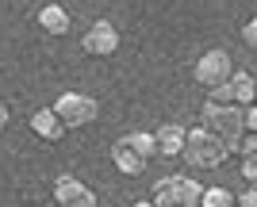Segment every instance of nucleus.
<instances>
[{
  "label": "nucleus",
  "instance_id": "b1692460",
  "mask_svg": "<svg viewBox=\"0 0 257 207\" xmlns=\"http://www.w3.org/2000/svg\"><path fill=\"white\" fill-rule=\"evenodd\" d=\"M253 104H257V100H253Z\"/></svg>",
  "mask_w": 257,
  "mask_h": 207
},
{
  "label": "nucleus",
  "instance_id": "a211bd4d",
  "mask_svg": "<svg viewBox=\"0 0 257 207\" xmlns=\"http://www.w3.org/2000/svg\"><path fill=\"white\" fill-rule=\"evenodd\" d=\"M242 43H246V46H253V50H257V16L246 23V27H242Z\"/></svg>",
  "mask_w": 257,
  "mask_h": 207
},
{
  "label": "nucleus",
  "instance_id": "2eb2a0df",
  "mask_svg": "<svg viewBox=\"0 0 257 207\" xmlns=\"http://www.w3.org/2000/svg\"><path fill=\"white\" fill-rule=\"evenodd\" d=\"M234 153H238V157H249V153H257V134H253V131H246L242 138H238Z\"/></svg>",
  "mask_w": 257,
  "mask_h": 207
},
{
  "label": "nucleus",
  "instance_id": "39448f33",
  "mask_svg": "<svg viewBox=\"0 0 257 207\" xmlns=\"http://www.w3.org/2000/svg\"><path fill=\"white\" fill-rule=\"evenodd\" d=\"M192 77H196V85H200V88L226 85V81L234 77V62H230V54H226V50H207V54H200Z\"/></svg>",
  "mask_w": 257,
  "mask_h": 207
},
{
  "label": "nucleus",
  "instance_id": "9d476101",
  "mask_svg": "<svg viewBox=\"0 0 257 207\" xmlns=\"http://www.w3.org/2000/svg\"><path fill=\"white\" fill-rule=\"evenodd\" d=\"M31 131L39 134L43 142H58L65 131H69V127L62 123V115H58L54 108H39V111L31 115Z\"/></svg>",
  "mask_w": 257,
  "mask_h": 207
},
{
  "label": "nucleus",
  "instance_id": "6e6552de",
  "mask_svg": "<svg viewBox=\"0 0 257 207\" xmlns=\"http://www.w3.org/2000/svg\"><path fill=\"white\" fill-rule=\"evenodd\" d=\"M111 165H115V169H119L123 176H142L150 161H146V157H142V153L135 150V146H131L127 138H119L115 146H111Z\"/></svg>",
  "mask_w": 257,
  "mask_h": 207
},
{
  "label": "nucleus",
  "instance_id": "dca6fc26",
  "mask_svg": "<svg viewBox=\"0 0 257 207\" xmlns=\"http://www.w3.org/2000/svg\"><path fill=\"white\" fill-rule=\"evenodd\" d=\"M211 96L207 100H215V104H234V88H230V81L226 85H215V88H207Z\"/></svg>",
  "mask_w": 257,
  "mask_h": 207
},
{
  "label": "nucleus",
  "instance_id": "f257e3e1",
  "mask_svg": "<svg viewBox=\"0 0 257 207\" xmlns=\"http://www.w3.org/2000/svg\"><path fill=\"white\" fill-rule=\"evenodd\" d=\"M181 157L192 165V169H219V165L230 157V146L215 131H207L204 123H196V127H188V142H184Z\"/></svg>",
  "mask_w": 257,
  "mask_h": 207
},
{
  "label": "nucleus",
  "instance_id": "20e7f679",
  "mask_svg": "<svg viewBox=\"0 0 257 207\" xmlns=\"http://www.w3.org/2000/svg\"><path fill=\"white\" fill-rule=\"evenodd\" d=\"M54 111L62 115V123L69 131H81V127H92V123H96L100 104L92 96H85V92H62L58 104H54Z\"/></svg>",
  "mask_w": 257,
  "mask_h": 207
},
{
  "label": "nucleus",
  "instance_id": "423d86ee",
  "mask_svg": "<svg viewBox=\"0 0 257 207\" xmlns=\"http://www.w3.org/2000/svg\"><path fill=\"white\" fill-rule=\"evenodd\" d=\"M54 207H100V203H96V192L88 184H81L77 176L62 173L54 180Z\"/></svg>",
  "mask_w": 257,
  "mask_h": 207
},
{
  "label": "nucleus",
  "instance_id": "f8f14e48",
  "mask_svg": "<svg viewBox=\"0 0 257 207\" xmlns=\"http://www.w3.org/2000/svg\"><path fill=\"white\" fill-rule=\"evenodd\" d=\"M230 88H234V104H253L257 100V77L242 73V69H234V77H230Z\"/></svg>",
  "mask_w": 257,
  "mask_h": 207
},
{
  "label": "nucleus",
  "instance_id": "412c9836",
  "mask_svg": "<svg viewBox=\"0 0 257 207\" xmlns=\"http://www.w3.org/2000/svg\"><path fill=\"white\" fill-rule=\"evenodd\" d=\"M4 127H8V104L0 100V131H4Z\"/></svg>",
  "mask_w": 257,
  "mask_h": 207
},
{
  "label": "nucleus",
  "instance_id": "6ab92c4d",
  "mask_svg": "<svg viewBox=\"0 0 257 207\" xmlns=\"http://www.w3.org/2000/svg\"><path fill=\"white\" fill-rule=\"evenodd\" d=\"M238 207H257V184H253V188H246V192L238 196Z\"/></svg>",
  "mask_w": 257,
  "mask_h": 207
},
{
  "label": "nucleus",
  "instance_id": "0eeeda50",
  "mask_svg": "<svg viewBox=\"0 0 257 207\" xmlns=\"http://www.w3.org/2000/svg\"><path fill=\"white\" fill-rule=\"evenodd\" d=\"M81 46H85V54H92V58H111V54L119 50V31H115V23H111V20H96V23L85 31Z\"/></svg>",
  "mask_w": 257,
  "mask_h": 207
},
{
  "label": "nucleus",
  "instance_id": "1a4fd4ad",
  "mask_svg": "<svg viewBox=\"0 0 257 207\" xmlns=\"http://www.w3.org/2000/svg\"><path fill=\"white\" fill-rule=\"evenodd\" d=\"M154 138H158V157H181L184 142H188V131L181 123H161L154 131Z\"/></svg>",
  "mask_w": 257,
  "mask_h": 207
},
{
  "label": "nucleus",
  "instance_id": "f3484780",
  "mask_svg": "<svg viewBox=\"0 0 257 207\" xmlns=\"http://www.w3.org/2000/svg\"><path fill=\"white\" fill-rule=\"evenodd\" d=\"M242 176H246L249 184H257V153H249V157H242Z\"/></svg>",
  "mask_w": 257,
  "mask_h": 207
},
{
  "label": "nucleus",
  "instance_id": "4468645a",
  "mask_svg": "<svg viewBox=\"0 0 257 207\" xmlns=\"http://www.w3.org/2000/svg\"><path fill=\"white\" fill-rule=\"evenodd\" d=\"M200 207H238V196L230 192V188H204Z\"/></svg>",
  "mask_w": 257,
  "mask_h": 207
},
{
  "label": "nucleus",
  "instance_id": "7ed1b4c3",
  "mask_svg": "<svg viewBox=\"0 0 257 207\" xmlns=\"http://www.w3.org/2000/svg\"><path fill=\"white\" fill-rule=\"evenodd\" d=\"M154 203L158 207H200L204 199V184L196 176H161L154 184Z\"/></svg>",
  "mask_w": 257,
  "mask_h": 207
},
{
  "label": "nucleus",
  "instance_id": "4be33fe9",
  "mask_svg": "<svg viewBox=\"0 0 257 207\" xmlns=\"http://www.w3.org/2000/svg\"><path fill=\"white\" fill-rule=\"evenodd\" d=\"M131 207H158V203H154V199H135Z\"/></svg>",
  "mask_w": 257,
  "mask_h": 207
},
{
  "label": "nucleus",
  "instance_id": "ddd939ff",
  "mask_svg": "<svg viewBox=\"0 0 257 207\" xmlns=\"http://www.w3.org/2000/svg\"><path fill=\"white\" fill-rule=\"evenodd\" d=\"M123 138H127L131 146L146 157V161H154V157H158V138H154V131H131V134H123Z\"/></svg>",
  "mask_w": 257,
  "mask_h": 207
},
{
  "label": "nucleus",
  "instance_id": "f03ea898",
  "mask_svg": "<svg viewBox=\"0 0 257 207\" xmlns=\"http://www.w3.org/2000/svg\"><path fill=\"white\" fill-rule=\"evenodd\" d=\"M200 123H204L207 131L219 134L230 146V153H234L238 138L246 134V108L242 104H215V100H207L204 111H200Z\"/></svg>",
  "mask_w": 257,
  "mask_h": 207
},
{
  "label": "nucleus",
  "instance_id": "5701e85b",
  "mask_svg": "<svg viewBox=\"0 0 257 207\" xmlns=\"http://www.w3.org/2000/svg\"><path fill=\"white\" fill-rule=\"evenodd\" d=\"M81 4H96V0H81Z\"/></svg>",
  "mask_w": 257,
  "mask_h": 207
},
{
  "label": "nucleus",
  "instance_id": "9b49d317",
  "mask_svg": "<svg viewBox=\"0 0 257 207\" xmlns=\"http://www.w3.org/2000/svg\"><path fill=\"white\" fill-rule=\"evenodd\" d=\"M69 12L62 8V4H46V8H39V27H43L46 35H69Z\"/></svg>",
  "mask_w": 257,
  "mask_h": 207
},
{
  "label": "nucleus",
  "instance_id": "aec40b11",
  "mask_svg": "<svg viewBox=\"0 0 257 207\" xmlns=\"http://www.w3.org/2000/svg\"><path fill=\"white\" fill-rule=\"evenodd\" d=\"M246 131L257 134V104H246Z\"/></svg>",
  "mask_w": 257,
  "mask_h": 207
}]
</instances>
